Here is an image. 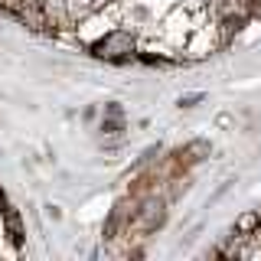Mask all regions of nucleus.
I'll use <instances>...</instances> for the list:
<instances>
[{"label":"nucleus","mask_w":261,"mask_h":261,"mask_svg":"<svg viewBox=\"0 0 261 261\" xmlns=\"http://www.w3.org/2000/svg\"><path fill=\"white\" fill-rule=\"evenodd\" d=\"M98 4H108V0H88V7H98Z\"/></svg>","instance_id":"2"},{"label":"nucleus","mask_w":261,"mask_h":261,"mask_svg":"<svg viewBox=\"0 0 261 261\" xmlns=\"http://www.w3.org/2000/svg\"><path fill=\"white\" fill-rule=\"evenodd\" d=\"M130 49H134L130 33L127 30H111L105 39L95 43V56H101V59H121V56H127Z\"/></svg>","instance_id":"1"}]
</instances>
